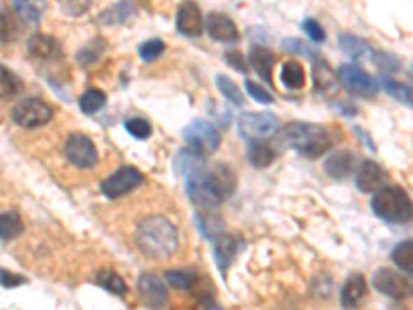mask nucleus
Instances as JSON below:
<instances>
[{"label": "nucleus", "instance_id": "nucleus-1", "mask_svg": "<svg viewBox=\"0 0 413 310\" xmlns=\"http://www.w3.org/2000/svg\"><path fill=\"white\" fill-rule=\"evenodd\" d=\"M135 242L147 259L166 261L178 251V230L164 216H149L137 225Z\"/></svg>", "mask_w": 413, "mask_h": 310}, {"label": "nucleus", "instance_id": "nucleus-2", "mask_svg": "<svg viewBox=\"0 0 413 310\" xmlns=\"http://www.w3.org/2000/svg\"><path fill=\"white\" fill-rule=\"evenodd\" d=\"M277 141L285 147H294L306 157H321L331 147V136L326 129L308 122H294L277 131Z\"/></svg>", "mask_w": 413, "mask_h": 310}, {"label": "nucleus", "instance_id": "nucleus-3", "mask_svg": "<svg viewBox=\"0 0 413 310\" xmlns=\"http://www.w3.org/2000/svg\"><path fill=\"white\" fill-rule=\"evenodd\" d=\"M370 207L376 218L391 223H403L413 218V203L410 195L399 186H382L372 195Z\"/></svg>", "mask_w": 413, "mask_h": 310}, {"label": "nucleus", "instance_id": "nucleus-4", "mask_svg": "<svg viewBox=\"0 0 413 310\" xmlns=\"http://www.w3.org/2000/svg\"><path fill=\"white\" fill-rule=\"evenodd\" d=\"M182 134L188 149H192L201 155H209V153L217 151V147L222 143L219 131L209 120H203V118H194L192 122H188Z\"/></svg>", "mask_w": 413, "mask_h": 310}, {"label": "nucleus", "instance_id": "nucleus-5", "mask_svg": "<svg viewBox=\"0 0 413 310\" xmlns=\"http://www.w3.org/2000/svg\"><path fill=\"white\" fill-rule=\"evenodd\" d=\"M52 116H54L52 108L46 101L36 97H27L19 101L13 110V120L23 129H40L52 120Z\"/></svg>", "mask_w": 413, "mask_h": 310}, {"label": "nucleus", "instance_id": "nucleus-6", "mask_svg": "<svg viewBox=\"0 0 413 310\" xmlns=\"http://www.w3.org/2000/svg\"><path fill=\"white\" fill-rule=\"evenodd\" d=\"M238 131L244 139L256 141V139H269L279 131V122L269 112H246L238 120Z\"/></svg>", "mask_w": 413, "mask_h": 310}, {"label": "nucleus", "instance_id": "nucleus-7", "mask_svg": "<svg viewBox=\"0 0 413 310\" xmlns=\"http://www.w3.org/2000/svg\"><path fill=\"white\" fill-rule=\"evenodd\" d=\"M64 155H66V160L75 168H83V170L93 168L97 164V160H99V153H97L95 143H93L87 134L83 133H73L66 139Z\"/></svg>", "mask_w": 413, "mask_h": 310}, {"label": "nucleus", "instance_id": "nucleus-8", "mask_svg": "<svg viewBox=\"0 0 413 310\" xmlns=\"http://www.w3.org/2000/svg\"><path fill=\"white\" fill-rule=\"evenodd\" d=\"M372 286L376 292H380L382 296H389L393 300H405L413 292L410 279L397 271H391V269H378L372 275Z\"/></svg>", "mask_w": 413, "mask_h": 310}, {"label": "nucleus", "instance_id": "nucleus-9", "mask_svg": "<svg viewBox=\"0 0 413 310\" xmlns=\"http://www.w3.org/2000/svg\"><path fill=\"white\" fill-rule=\"evenodd\" d=\"M196 176L203 180V184L219 199V201H226L230 197L231 192L236 190V174L231 170L230 166H211V168H203L201 172H196Z\"/></svg>", "mask_w": 413, "mask_h": 310}, {"label": "nucleus", "instance_id": "nucleus-10", "mask_svg": "<svg viewBox=\"0 0 413 310\" xmlns=\"http://www.w3.org/2000/svg\"><path fill=\"white\" fill-rule=\"evenodd\" d=\"M143 182V174L133 166H124L120 170H116L112 176H108L101 182V192L108 199H120L124 195H129L131 190H135L138 184Z\"/></svg>", "mask_w": 413, "mask_h": 310}, {"label": "nucleus", "instance_id": "nucleus-11", "mask_svg": "<svg viewBox=\"0 0 413 310\" xmlns=\"http://www.w3.org/2000/svg\"><path fill=\"white\" fill-rule=\"evenodd\" d=\"M337 77L352 93H358V95H364V97L378 93V83L368 75L364 69H360L358 64H343L339 69Z\"/></svg>", "mask_w": 413, "mask_h": 310}, {"label": "nucleus", "instance_id": "nucleus-12", "mask_svg": "<svg viewBox=\"0 0 413 310\" xmlns=\"http://www.w3.org/2000/svg\"><path fill=\"white\" fill-rule=\"evenodd\" d=\"M138 298L145 307L157 309L161 304H166L168 300V288L166 281L153 273H145L138 277Z\"/></svg>", "mask_w": 413, "mask_h": 310}, {"label": "nucleus", "instance_id": "nucleus-13", "mask_svg": "<svg viewBox=\"0 0 413 310\" xmlns=\"http://www.w3.org/2000/svg\"><path fill=\"white\" fill-rule=\"evenodd\" d=\"M176 27L182 36H188V38H196L203 34L205 29V19H203V13L198 8L196 2L192 0H184L182 4L178 6V13H176Z\"/></svg>", "mask_w": 413, "mask_h": 310}, {"label": "nucleus", "instance_id": "nucleus-14", "mask_svg": "<svg viewBox=\"0 0 413 310\" xmlns=\"http://www.w3.org/2000/svg\"><path fill=\"white\" fill-rule=\"evenodd\" d=\"M205 29L215 42H222V44H236L240 38L236 23L224 13H209L205 19Z\"/></svg>", "mask_w": 413, "mask_h": 310}, {"label": "nucleus", "instance_id": "nucleus-15", "mask_svg": "<svg viewBox=\"0 0 413 310\" xmlns=\"http://www.w3.org/2000/svg\"><path fill=\"white\" fill-rule=\"evenodd\" d=\"M215 261L219 271H228V267L233 263L238 253L242 251V238L238 234H219L215 238Z\"/></svg>", "mask_w": 413, "mask_h": 310}, {"label": "nucleus", "instance_id": "nucleus-16", "mask_svg": "<svg viewBox=\"0 0 413 310\" xmlns=\"http://www.w3.org/2000/svg\"><path fill=\"white\" fill-rule=\"evenodd\" d=\"M384 180H386V172L372 160L362 162V166L356 172V186L360 188V192H366V195L382 188Z\"/></svg>", "mask_w": 413, "mask_h": 310}, {"label": "nucleus", "instance_id": "nucleus-17", "mask_svg": "<svg viewBox=\"0 0 413 310\" xmlns=\"http://www.w3.org/2000/svg\"><path fill=\"white\" fill-rule=\"evenodd\" d=\"M194 222H196L198 232L205 238H211V240H215L219 234H224V227H226V223L222 220L217 207H196Z\"/></svg>", "mask_w": 413, "mask_h": 310}, {"label": "nucleus", "instance_id": "nucleus-18", "mask_svg": "<svg viewBox=\"0 0 413 310\" xmlns=\"http://www.w3.org/2000/svg\"><path fill=\"white\" fill-rule=\"evenodd\" d=\"M366 296V277H364L362 273L349 275V279H347V281L343 283V288H341V304H343V309H354V307H358V304H362Z\"/></svg>", "mask_w": 413, "mask_h": 310}, {"label": "nucleus", "instance_id": "nucleus-19", "mask_svg": "<svg viewBox=\"0 0 413 310\" xmlns=\"http://www.w3.org/2000/svg\"><path fill=\"white\" fill-rule=\"evenodd\" d=\"M250 64L259 73V77L273 85V66H275V54L265 45H252L250 48Z\"/></svg>", "mask_w": 413, "mask_h": 310}, {"label": "nucleus", "instance_id": "nucleus-20", "mask_svg": "<svg viewBox=\"0 0 413 310\" xmlns=\"http://www.w3.org/2000/svg\"><path fill=\"white\" fill-rule=\"evenodd\" d=\"M354 168H356V155L352 151H337L324 160V172L337 180L349 176Z\"/></svg>", "mask_w": 413, "mask_h": 310}, {"label": "nucleus", "instance_id": "nucleus-21", "mask_svg": "<svg viewBox=\"0 0 413 310\" xmlns=\"http://www.w3.org/2000/svg\"><path fill=\"white\" fill-rule=\"evenodd\" d=\"M339 48L356 62H372L374 60V50L360 38L352 34H341L339 36Z\"/></svg>", "mask_w": 413, "mask_h": 310}, {"label": "nucleus", "instance_id": "nucleus-22", "mask_svg": "<svg viewBox=\"0 0 413 310\" xmlns=\"http://www.w3.org/2000/svg\"><path fill=\"white\" fill-rule=\"evenodd\" d=\"M27 52L36 60H52V58H56L60 54V45H58V42L54 38H50V36L36 34L27 42Z\"/></svg>", "mask_w": 413, "mask_h": 310}, {"label": "nucleus", "instance_id": "nucleus-23", "mask_svg": "<svg viewBox=\"0 0 413 310\" xmlns=\"http://www.w3.org/2000/svg\"><path fill=\"white\" fill-rule=\"evenodd\" d=\"M277 151L273 149V145H269L265 139H256V141H250L248 145V162L254 166V168H267L275 162Z\"/></svg>", "mask_w": 413, "mask_h": 310}, {"label": "nucleus", "instance_id": "nucleus-24", "mask_svg": "<svg viewBox=\"0 0 413 310\" xmlns=\"http://www.w3.org/2000/svg\"><path fill=\"white\" fill-rule=\"evenodd\" d=\"M203 157H205V155H201V153H196V151H192V149H182V151L176 155V160H174V168H176V172H178L180 176H194L196 172H201V170L205 168Z\"/></svg>", "mask_w": 413, "mask_h": 310}, {"label": "nucleus", "instance_id": "nucleus-25", "mask_svg": "<svg viewBox=\"0 0 413 310\" xmlns=\"http://www.w3.org/2000/svg\"><path fill=\"white\" fill-rule=\"evenodd\" d=\"M13 8L23 21L36 25L46 10V0H13Z\"/></svg>", "mask_w": 413, "mask_h": 310}, {"label": "nucleus", "instance_id": "nucleus-26", "mask_svg": "<svg viewBox=\"0 0 413 310\" xmlns=\"http://www.w3.org/2000/svg\"><path fill=\"white\" fill-rule=\"evenodd\" d=\"M281 81L287 89H302L306 83V73L304 66L298 60H287L281 66Z\"/></svg>", "mask_w": 413, "mask_h": 310}, {"label": "nucleus", "instance_id": "nucleus-27", "mask_svg": "<svg viewBox=\"0 0 413 310\" xmlns=\"http://www.w3.org/2000/svg\"><path fill=\"white\" fill-rule=\"evenodd\" d=\"M21 89H23L21 79L13 71H8L6 66L0 64V99L2 101L13 99V97H17L21 93Z\"/></svg>", "mask_w": 413, "mask_h": 310}, {"label": "nucleus", "instance_id": "nucleus-28", "mask_svg": "<svg viewBox=\"0 0 413 310\" xmlns=\"http://www.w3.org/2000/svg\"><path fill=\"white\" fill-rule=\"evenodd\" d=\"M391 259H393V263L399 267L403 273H410V275H413V240L399 242V244L393 248Z\"/></svg>", "mask_w": 413, "mask_h": 310}, {"label": "nucleus", "instance_id": "nucleus-29", "mask_svg": "<svg viewBox=\"0 0 413 310\" xmlns=\"http://www.w3.org/2000/svg\"><path fill=\"white\" fill-rule=\"evenodd\" d=\"M97 283L103 290H108V292H112L116 296H126V290H129L126 283H124V279L116 271H101L97 275Z\"/></svg>", "mask_w": 413, "mask_h": 310}, {"label": "nucleus", "instance_id": "nucleus-30", "mask_svg": "<svg viewBox=\"0 0 413 310\" xmlns=\"http://www.w3.org/2000/svg\"><path fill=\"white\" fill-rule=\"evenodd\" d=\"M19 25L8 8H0V44H8L17 38Z\"/></svg>", "mask_w": 413, "mask_h": 310}, {"label": "nucleus", "instance_id": "nucleus-31", "mask_svg": "<svg viewBox=\"0 0 413 310\" xmlns=\"http://www.w3.org/2000/svg\"><path fill=\"white\" fill-rule=\"evenodd\" d=\"M79 106H81V110H83L85 114H95V112H99V110L106 106V93H103L101 89H87V91L81 95Z\"/></svg>", "mask_w": 413, "mask_h": 310}, {"label": "nucleus", "instance_id": "nucleus-32", "mask_svg": "<svg viewBox=\"0 0 413 310\" xmlns=\"http://www.w3.org/2000/svg\"><path fill=\"white\" fill-rule=\"evenodd\" d=\"M23 232V223L17 213H0V240H13Z\"/></svg>", "mask_w": 413, "mask_h": 310}, {"label": "nucleus", "instance_id": "nucleus-33", "mask_svg": "<svg viewBox=\"0 0 413 310\" xmlns=\"http://www.w3.org/2000/svg\"><path fill=\"white\" fill-rule=\"evenodd\" d=\"M133 13H135V6L131 2L122 0L118 4H114L110 10H106L101 15V21H108V23H124L129 17H133Z\"/></svg>", "mask_w": 413, "mask_h": 310}, {"label": "nucleus", "instance_id": "nucleus-34", "mask_svg": "<svg viewBox=\"0 0 413 310\" xmlns=\"http://www.w3.org/2000/svg\"><path fill=\"white\" fill-rule=\"evenodd\" d=\"M312 71H314V83H317L319 89L322 87V91L333 87L337 83V79H339V77H335V73L331 71V66L326 62H322L321 58L314 60V69Z\"/></svg>", "mask_w": 413, "mask_h": 310}, {"label": "nucleus", "instance_id": "nucleus-35", "mask_svg": "<svg viewBox=\"0 0 413 310\" xmlns=\"http://www.w3.org/2000/svg\"><path fill=\"white\" fill-rule=\"evenodd\" d=\"M166 281L178 290H190L196 283V275L192 271H184V269H172L166 273Z\"/></svg>", "mask_w": 413, "mask_h": 310}, {"label": "nucleus", "instance_id": "nucleus-36", "mask_svg": "<svg viewBox=\"0 0 413 310\" xmlns=\"http://www.w3.org/2000/svg\"><path fill=\"white\" fill-rule=\"evenodd\" d=\"M215 83H217V89L222 91V95H224L226 99H230L233 106H242V104H244V95L240 93V87H238L231 79L224 77V75H217Z\"/></svg>", "mask_w": 413, "mask_h": 310}, {"label": "nucleus", "instance_id": "nucleus-37", "mask_svg": "<svg viewBox=\"0 0 413 310\" xmlns=\"http://www.w3.org/2000/svg\"><path fill=\"white\" fill-rule=\"evenodd\" d=\"M382 85L389 91V95L395 97L397 101H401V104H405V106H413V91L410 87H405L403 83L393 81V79H384Z\"/></svg>", "mask_w": 413, "mask_h": 310}, {"label": "nucleus", "instance_id": "nucleus-38", "mask_svg": "<svg viewBox=\"0 0 413 310\" xmlns=\"http://www.w3.org/2000/svg\"><path fill=\"white\" fill-rule=\"evenodd\" d=\"M164 50H166V44L161 40H147V42L138 45V56L145 62H153L164 54Z\"/></svg>", "mask_w": 413, "mask_h": 310}, {"label": "nucleus", "instance_id": "nucleus-39", "mask_svg": "<svg viewBox=\"0 0 413 310\" xmlns=\"http://www.w3.org/2000/svg\"><path fill=\"white\" fill-rule=\"evenodd\" d=\"M124 127H126V131L133 134L135 139H149L151 136V125L145 120V118H140V116H135V118H129L126 122H124Z\"/></svg>", "mask_w": 413, "mask_h": 310}, {"label": "nucleus", "instance_id": "nucleus-40", "mask_svg": "<svg viewBox=\"0 0 413 310\" xmlns=\"http://www.w3.org/2000/svg\"><path fill=\"white\" fill-rule=\"evenodd\" d=\"M382 73H395L399 69V62L395 56L386 54V52H374V60H372Z\"/></svg>", "mask_w": 413, "mask_h": 310}, {"label": "nucleus", "instance_id": "nucleus-41", "mask_svg": "<svg viewBox=\"0 0 413 310\" xmlns=\"http://www.w3.org/2000/svg\"><path fill=\"white\" fill-rule=\"evenodd\" d=\"M101 52H103L101 40H95V42H92L87 48H83V50L79 52V62H81L83 66H87V64H92V62H95V60L99 58Z\"/></svg>", "mask_w": 413, "mask_h": 310}, {"label": "nucleus", "instance_id": "nucleus-42", "mask_svg": "<svg viewBox=\"0 0 413 310\" xmlns=\"http://www.w3.org/2000/svg\"><path fill=\"white\" fill-rule=\"evenodd\" d=\"M302 27H304L306 36H308L314 44H322V42H324L326 34H324V29H322L321 23H319L317 19H306Z\"/></svg>", "mask_w": 413, "mask_h": 310}, {"label": "nucleus", "instance_id": "nucleus-43", "mask_svg": "<svg viewBox=\"0 0 413 310\" xmlns=\"http://www.w3.org/2000/svg\"><path fill=\"white\" fill-rule=\"evenodd\" d=\"M246 91L250 93L252 99H256V101H261V104H271V101H273V95H271L265 87L256 85L254 81H246Z\"/></svg>", "mask_w": 413, "mask_h": 310}, {"label": "nucleus", "instance_id": "nucleus-44", "mask_svg": "<svg viewBox=\"0 0 413 310\" xmlns=\"http://www.w3.org/2000/svg\"><path fill=\"white\" fill-rule=\"evenodd\" d=\"M25 283V277L13 273V271H6V269H0V286L2 288H19Z\"/></svg>", "mask_w": 413, "mask_h": 310}, {"label": "nucleus", "instance_id": "nucleus-45", "mask_svg": "<svg viewBox=\"0 0 413 310\" xmlns=\"http://www.w3.org/2000/svg\"><path fill=\"white\" fill-rule=\"evenodd\" d=\"M62 6L68 15H83L89 8V0H62Z\"/></svg>", "mask_w": 413, "mask_h": 310}, {"label": "nucleus", "instance_id": "nucleus-46", "mask_svg": "<svg viewBox=\"0 0 413 310\" xmlns=\"http://www.w3.org/2000/svg\"><path fill=\"white\" fill-rule=\"evenodd\" d=\"M226 58H228V62H230L236 71H240V73H246V71H248V64H246L244 56H242L238 50H228V52H226Z\"/></svg>", "mask_w": 413, "mask_h": 310}]
</instances>
